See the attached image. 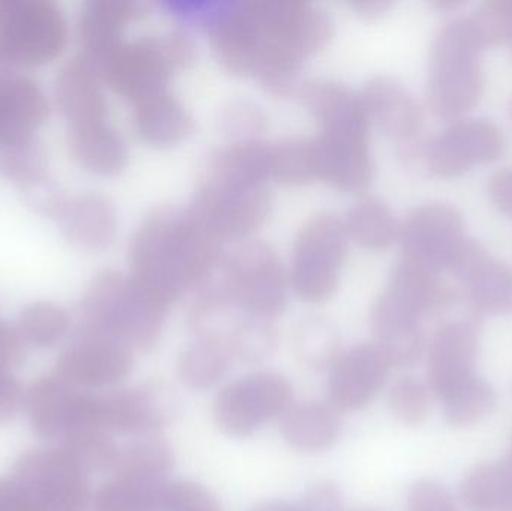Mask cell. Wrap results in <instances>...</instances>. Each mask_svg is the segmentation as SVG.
<instances>
[{
    "label": "cell",
    "instance_id": "6da1fadb",
    "mask_svg": "<svg viewBox=\"0 0 512 511\" xmlns=\"http://www.w3.org/2000/svg\"><path fill=\"white\" fill-rule=\"evenodd\" d=\"M333 23L303 0H248L221 12L209 38L219 65L273 96L297 95L304 60L327 47Z\"/></svg>",
    "mask_w": 512,
    "mask_h": 511
},
{
    "label": "cell",
    "instance_id": "7402d4cb",
    "mask_svg": "<svg viewBox=\"0 0 512 511\" xmlns=\"http://www.w3.org/2000/svg\"><path fill=\"white\" fill-rule=\"evenodd\" d=\"M370 327L391 368H411L424 350L421 318L382 291L370 308Z\"/></svg>",
    "mask_w": 512,
    "mask_h": 511
},
{
    "label": "cell",
    "instance_id": "d6a6232c",
    "mask_svg": "<svg viewBox=\"0 0 512 511\" xmlns=\"http://www.w3.org/2000/svg\"><path fill=\"white\" fill-rule=\"evenodd\" d=\"M231 360L233 357L224 342L195 339L180 354L177 375L188 389H212L227 375Z\"/></svg>",
    "mask_w": 512,
    "mask_h": 511
},
{
    "label": "cell",
    "instance_id": "ac0fdd59",
    "mask_svg": "<svg viewBox=\"0 0 512 511\" xmlns=\"http://www.w3.org/2000/svg\"><path fill=\"white\" fill-rule=\"evenodd\" d=\"M390 369L373 342H363L342 351L328 371V404L340 414L363 410L387 383Z\"/></svg>",
    "mask_w": 512,
    "mask_h": 511
},
{
    "label": "cell",
    "instance_id": "db71d44e",
    "mask_svg": "<svg viewBox=\"0 0 512 511\" xmlns=\"http://www.w3.org/2000/svg\"><path fill=\"white\" fill-rule=\"evenodd\" d=\"M499 511H512L511 509H502V510H499Z\"/></svg>",
    "mask_w": 512,
    "mask_h": 511
},
{
    "label": "cell",
    "instance_id": "7dc6e473",
    "mask_svg": "<svg viewBox=\"0 0 512 511\" xmlns=\"http://www.w3.org/2000/svg\"><path fill=\"white\" fill-rule=\"evenodd\" d=\"M486 192L493 206L512 219V168L492 174L487 180Z\"/></svg>",
    "mask_w": 512,
    "mask_h": 511
},
{
    "label": "cell",
    "instance_id": "60d3db41",
    "mask_svg": "<svg viewBox=\"0 0 512 511\" xmlns=\"http://www.w3.org/2000/svg\"><path fill=\"white\" fill-rule=\"evenodd\" d=\"M219 125L233 143L261 140L267 129V114L251 99H231L219 111Z\"/></svg>",
    "mask_w": 512,
    "mask_h": 511
},
{
    "label": "cell",
    "instance_id": "b9f144b4",
    "mask_svg": "<svg viewBox=\"0 0 512 511\" xmlns=\"http://www.w3.org/2000/svg\"><path fill=\"white\" fill-rule=\"evenodd\" d=\"M68 330V317L59 306L39 302L30 305L21 314L18 333L21 339L36 345H51Z\"/></svg>",
    "mask_w": 512,
    "mask_h": 511
},
{
    "label": "cell",
    "instance_id": "484cf974",
    "mask_svg": "<svg viewBox=\"0 0 512 511\" xmlns=\"http://www.w3.org/2000/svg\"><path fill=\"white\" fill-rule=\"evenodd\" d=\"M384 291L421 320L447 311L459 299V293L442 279V275L403 258L391 269Z\"/></svg>",
    "mask_w": 512,
    "mask_h": 511
},
{
    "label": "cell",
    "instance_id": "83f0119b",
    "mask_svg": "<svg viewBox=\"0 0 512 511\" xmlns=\"http://www.w3.org/2000/svg\"><path fill=\"white\" fill-rule=\"evenodd\" d=\"M242 314L228 296L219 276H212L192 293L186 324L197 339L227 344L228 336Z\"/></svg>",
    "mask_w": 512,
    "mask_h": 511
},
{
    "label": "cell",
    "instance_id": "f5cc1de1",
    "mask_svg": "<svg viewBox=\"0 0 512 511\" xmlns=\"http://www.w3.org/2000/svg\"><path fill=\"white\" fill-rule=\"evenodd\" d=\"M510 114H511V119H512V98H511V102H510Z\"/></svg>",
    "mask_w": 512,
    "mask_h": 511
},
{
    "label": "cell",
    "instance_id": "9f6ffc18",
    "mask_svg": "<svg viewBox=\"0 0 512 511\" xmlns=\"http://www.w3.org/2000/svg\"><path fill=\"white\" fill-rule=\"evenodd\" d=\"M354 511H375V510H354Z\"/></svg>",
    "mask_w": 512,
    "mask_h": 511
},
{
    "label": "cell",
    "instance_id": "c3c4849f",
    "mask_svg": "<svg viewBox=\"0 0 512 511\" xmlns=\"http://www.w3.org/2000/svg\"><path fill=\"white\" fill-rule=\"evenodd\" d=\"M352 8L364 18H379L387 14L390 9V3L379 2V0H361V2L352 3Z\"/></svg>",
    "mask_w": 512,
    "mask_h": 511
},
{
    "label": "cell",
    "instance_id": "9a60e30c",
    "mask_svg": "<svg viewBox=\"0 0 512 511\" xmlns=\"http://www.w3.org/2000/svg\"><path fill=\"white\" fill-rule=\"evenodd\" d=\"M505 150L504 131L489 119H460L427 141L423 159L438 179H457L480 165L498 161Z\"/></svg>",
    "mask_w": 512,
    "mask_h": 511
},
{
    "label": "cell",
    "instance_id": "1f68e13d",
    "mask_svg": "<svg viewBox=\"0 0 512 511\" xmlns=\"http://www.w3.org/2000/svg\"><path fill=\"white\" fill-rule=\"evenodd\" d=\"M295 356L313 371H330L342 354L339 327L325 317H306L295 327L292 338Z\"/></svg>",
    "mask_w": 512,
    "mask_h": 511
},
{
    "label": "cell",
    "instance_id": "8d00e7d4",
    "mask_svg": "<svg viewBox=\"0 0 512 511\" xmlns=\"http://www.w3.org/2000/svg\"><path fill=\"white\" fill-rule=\"evenodd\" d=\"M459 497L468 511L501 510L505 500L501 464L475 465L463 477Z\"/></svg>",
    "mask_w": 512,
    "mask_h": 511
},
{
    "label": "cell",
    "instance_id": "8fae6325",
    "mask_svg": "<svg viewBox=\"0 0 512 511\" xmlns=\"http://www.w3.org/2000/svg\"><path fill=\"white\" fill-rule=\"evenodd\" d=\"M271 206L267 185L204 174L186 210L219 242L227 243L251 237L267 221Z\"/></svg>",
    "mask_w": 512,
    "mask_h": 511
},
{
    "label": "cell",
    "instance_id": "7a4b0ae2",
    "mask_svg": "<svg viewBox=\"0 0 512 511\" xmlns=\"http://www.w3.org/2000/svg\"><path fill=\"white\" fill-rule=\"evenodd\" d=\"M224 243L191 213L176 207L150 210L129 243L131 278L168 309L209 281L224 261Z\"/></svg>",
    "mask_w": 512,
    "mask_h": 511
},
{
    "label": "cell",
    "instance_id": "816d5d0a",
    "mask_svg": "<svg viewBox=\"0 0 512 511\" xmlns=\"http://www.w3.org/2000/svg\"><path fill=\"white\" fill-rule=\"evenodd\" d=\"M460 5H462V3L456 2V0H436V2L433 3V6L439 9V11H451V9L459 8Z\"/></svg>",
    "mask_w": 512,
    "mask_h": 511
},
{
    "label": "cell",
    "instance_id": "6f0895ef",
    "mask_svg": "<svg viewBox=\"0 0 512 511\" xmlns=\"http://www.w3.org/2000/svg\"><path fill=\"white\" fill-rule=\"evenodd\" d=\"M510 450H511V452H512V438H511V447H510Z\"/></svg>",
    "mask_w": 512,
    "mask_h": 511
},
{
    "label": "cell",
    "instance_id": "cb8c5ba5",
    "mask_svg": "<svg viewBox=\"0 0 512 511\" xmlns=\"http://www.w3.org/2000/svg\"><path fill=\"white\" fill-rule=\"evenodd\" d=\"M194 126L191 111L170 89L132 104V129L147 146H176L192 134Z\"/></svg>",
    "mask_w": 512,
    "mask_h": 511
},
{
    "label": "cell",
    "instance_id": "e0dca14e",
    "mask_svg": "<svg viewBox=\"0 0 512 511\" xmlns=\"http://www.w3.org/2000/svg\"><path fill=\"white\" fill-rule=\"evenodd\" d=\"M480 321L454 318L442 323L433 335L427 356V384L439 399L477 377Z\"/></svg>",
    "mask_w": 512,
    "mask_h": 511
},
{
    "label": "cell",
    "instance_id": "f35d334b",
    "mask_svg": "<svg viewBox=\"0 0 512 511\" xmlns=\"http://www.w3.org/2000/svg\"><path fill=\"white\" fill-rule=\"evenodd\" d=\"M164 486H150L117 476L99 492L98 511H158Z\"/></svg>",
    "mask_w": 512,
    "mask_h": 511
},
{
    "label": "cell",
    "instance_id": "8992f818",
    "mask_svg": "<svg viewBox=\"0 0 512 511\" xmlns=\"http://www.w3.org/2000/svg\"><path fill=\"white\" fill-rule=\"evenodd\" d=\"M167 314V306L153 299L131 275L117 270L99 272L81 302L84 332L116 339L131 350L155 347Z\"/></svg>",
    "mask_w": 512,
    "mask_h": 511
},
{
    "label": "cell",
    "instance_id": "30bf717a",
    "mask_svg": "<svg viewBox=\"0 0 512 511\" xmlns=\"http://www.w3.org/2000/svg\"><path fill=\"white\" fill-rule=\"evenodd\" d=\"M219 279L243 314L276 321L288 303L289 276L277 252L261 240L245 242L221 264Z\"/></svg>",
    "mask_w": 512,
    "mask_h": 511
},
{
    "label": "cell",
    "instance_id": "d6986e66",
    "mask_svg": "<svg viewBox=\"0 0 512 511\" xmlns=\"http://www.w3.org/2000/svg\"><path fill=\"white\" fill-rule=\"evenodd\" d=\"M179 398L168 384L152 381L114 393L101 401L107 428L138 437L155 435L179 413Z\"/></svg>",
    "mask_w": 512,
    "mask_h": 511
},
{
    "label": "cell",
    "instance_id": "3957f363",
    "mask_svg": "<svg viewBox=\"0 0 512 511\" xmlns=\"http://www.w3.org/2000/svg\"><path fill=\"white\" fill-rule=\"evenodd\" d=\"M56 99L66 123L72 158L90 173L117 176L128 164L125 138L110 122V107L99 75L80 57L60 69Z\"/></svg>",
    "mask_w": 512,
    "mask_h": 511
},
{
    "label": "cell",
    "instance_id": "ffe728a7",
    "mask_svg": "<svg viewBox=\"0 0 512 511\" xmlns=\"http://www.w3.org/2000/svg\"><path fill=\"white\" fill-rule=\"evenodd\" d=\"M149 14V6L137 0H90L78 15L80 59L99 75L111 54L125 41L129 24Z\"/></svg>",
    "mask_w": 512,
    "mask_h": 511
},
{
    "label": "cell",
    "instance_id": "74e56055",
    "mask_svg": "<svg viewBox=\"0 0 512 511\" xmlns=\"http://www.w3.org/2000/svg\"><path fill=\"white\" fill-rule=\"evenodd\" d=\"M0 171L20 188L41 185L47 177V159L36 138L0 149Z\"/></svg>",
    "mask_w": 512,
    "mask_h": 511
},
{
    "label": "cell",
    "instance_id": "f907efd6",
    "mask_svg": "<svg viewBox=\"0 0 512 511\" xmlns=\"http://www.w3.org/2000/svg\"><path fill=\"white\" fill-rule=\"evenodd\" d=\"M249 511H298L297 503L285 500H268L255 504Z\"/></svg>",
    "mask_w": 512,
    "mask_h": 511
},
{
    "label": "cell",
    "instance_id": "ab89813d",
    "mask_svg": "<svg viewBox=\"0 0 512 511\" xmlns=\"http://www.w3.org/2000/svg\"><path fill=\"white\" fill-rule=\"evenodd\" d=\"M388 408L403 425H423L432 410V390L414 375L400 377L388 390Z\"/></svg>",
    "mask_w": 512,
    "mask_h": 511
},
{
    "label": "cell",
    "instance_id": "d4e9b609",
    "mask_svg": "<svg viewBox=\"0 0 512 511\" xmlns=\"http://www.w3.org/2000/svg\"><path fill=\"white\" fill-rule=\"evenodd\" d=\"M131 348L116 339L84 332L66 353L65 368L81 383L108 386L128 377L134 366Z\"/></svg>",
    "mask_w": 512,
    "mask_h": 511
},
{
    "label": "cell",
    "instance_id": "e575fe53",
    "mask_svg": "<svg viewBox=\"0 0 512 511\" xmlns=\"http://www.w3.org/2000/svg\"><path fill=\"white\" fill-rule=\"evenodd\" d=\"M445 420L454 428L477 425L493 413L498 404V393L492 384L480 377L453 390L441 399Z\"/></svg>",
    "mask_w": 512,
    "mask_h": 511
},
{
    "label": "cell",
    "instance_id": "44dd1931",
    "mask_svg": "<svg viewBox=\"0 0 512 511\" xmlns=\"http://www.w3.org/2000/svg\"><path fill=\"white\" fill-rule=\"evenodd\" d=\"M45 213L56 221L66 239L81 248L101 251L116 239L117 213L110 198L96 192L54 198Z\"/></svg>",
    "mask_w": 512,
    "mask_h": 511
},
{
    "label": "cell",
    "instance_id": "681fc988",
    "mask_svg": "<svg viewBox=\"0 0 512 511\" xmlns=\"http://www.w3.org/2000/svg\"><path fill=\"white\" fill-rule=\"evenodd\" d=\"M502 479H504L505 500L502 509L512 510V452H508L507 458L501 464ZM501 509V510H502Z\"/></svg>",
    "mask_w": 512,
    "mask_h": 511
},
{
    "label": "cell",
    "instance_id": "4fadbf2b",
    "mask_svg": "<svg viewBox=\"0 0 512 511\" xmlns=\"http://www.w3.org/2000/svg\"><path fill=\"white\" fill-rule=\"evenodd\" d=\"M466 237L465 221L457 207L447 203L420 204L400 222V258L444 275Z\"/></svg>",
    "mask_w": 512,
    "mask_h": 511
},
{
    "label": "cell",
    "instance_id": "4316f807",
    "mask_svg": "<svg viewBox=\"0 0 512 511\" xmlns=\"http://www.w3.org/2000/svg\"><path fill=\"white\" fill-rule=\"evenodd\" d=\"M280 432L291 449L316 453L330 449L342 434L339 411L322 402H300L280 419Z\"/></svg>",
    "mask_w": 512,
    "mask_h": 511
},
{
    "label": "cell",
    "instance_id": "f1b7e54d",
    "mask_svg": "<svg viewBox=\"0 0 512 511\" xmlns=\"http://www.w3.org/2000/svg\"><path fill=\"white\" fill-rule=\"evenodd\" d=\"M342 221L349 242L369 251H384L399 239L400 222L393 209L373 195L355 201Z\"/></svg>",
    "mask_w": 512,
    "mask_h": 511
},
{
    "label": "cell",
    "instance_id": "11a10c76",
    "mask_svg": "<svg viewBox=\"0 0 512 511\" xmlns=\"http://www.w3.org/2000/svg\"><path fill=\"white\" fill-rule=\"evenodd\" d=\"M510 47H511V57H512V41L510 42Z\"/></svg>",
    "mask_w": 512,
    "mask_h": 511
},
{
    "label": "cell",
    "instance_id": "4dcf8cb0",
    "mask_svg": "<svg viewBox=\"0 0 512 511\" xmlns=\"http://www.w3.org/2000/svg\"><path fill=\"white\" fill-rule=\"evenodd\" d=\"M176 464L174 449L161 435L138 438L117 461V476L138 480L150 486H164Z\"/></svg>",
    "mask_w": 512,
    "mask_h": 511
},
{
    "label": "cell",
    "instance_id": "f6af8a7d",
    "mask_svg": "<svg viewBox=\"0 0 512 511\" xmlns=\"http://www.w3.org/2000/svg\"><path fill=\"white\" fill-rule=\"evenodd\" d=\"M406 511H457V506L444 485L433 480H420L409 489Z\"/></svg>",
    "mask_w": 512,
    "mask_h": 511
},
{
    "label": "cell",
    "instance_id": "7c38bea8",
    "mask_svg": "<svg viewBox=\"0 0 512 511\" xmlns=\"http://www.w3.org/2000/svg\"><path fill=\"white\" fill-rule=\"evenodd\" d=\"M295 404L294 387L282 375L255 372L227 384L216 395L213 417L228 437L248 438L280 420Z\"/></svg>",
    "mask_w": 512,
    "mask_h": 511
},
{
    "label": "cell",
    "instance_id": "52a82bcc",
    "mask_svg": "<svg viewBox=\"0 0 512 511\" xmlns=\"http://www.w3.org/2000/svg\"><path fill=\"white\" fill-rule=\"evenodd\" d=\"M195 59L197 45L183 30L125 39L111 54L99 78L132 105L170 89L173 75L191 68Z\"/></svg>",
    "mask_w": 512,
    "mask_h": 511
},
{
    "label": "cell",
    "instance_id": "ba28073f",
    "mask_svg": "<svg viewBox=\"0 0 512 511\" xmlns=\"http://www.w3.org/2000/svg\"><path fill=\"white\" fill-rule=\"evenodd\" d=\"M348 252V234L337 213L325 210L310 216L292 246L288 276L295 296L312 305L331 299L339 287Z\"/></svg>",
    "mask_w": 512,
    "mask_h": 511
},
{
    "label": "cell",
    "instance_id": "ee69618b",
    "mask_svg": "<svg viewBox=\"0 0 512 511\" xmlns=\"http://www.w3.org/2000/svg\"><path fill=\"white\" fill-rule=\"evenodd\" d=\"M162 511H224L212 492L194 482H168L161 494Z\"/></svg>",
    "mask_w": 512,
    "mask_h": 511
},
{
    "label": "cell",
    "instance_id": "603a6c76",
    "mask_svg": "<svg viewBox=\"0 0 512 511\" xmlns=\"http://www.w3.org/2000/svg\"><path fill=\"white\" fill-rule=\"evenodd\" d=\"M47 116L41 87L18 71L0 69V149L33 140Z\"/></svg>",
    "mask_w": 512,
    "mask_h": 511
},
{
    "label": "cell",
    "instance_id": "2e32d148",
    "mask_svg": "<svg viewBox=\"0 0 512 511\" xmlns=\"http://www.w3.org/2000/svg\"><path fill=\"white\" fill-rule=\"evenodd\" d=\"M448 273L459 282L460 300L474 317L512 311V267L478 240L466 237Z\"/></svg>",
    "mask_w": 512,
    "mask_h": 511
},
{
    "label": "cell",
    "instance_id": "5bb4252c",
    "mask_svg": "<svg viewBox=\"0 0 512 511\" xmlns=\"http://www.w3.org/2000/svg\"><path fill=\"white\" fill-rule=\"evenodd\" d=\"M361 102L372 126L375 125L406 164L423 158L424 123L420 105L408 87L393 75H375L360 92Z\"/></svg>",
    "mask_w": 512,
    "mask_h": 511
},
{
    "label": "cell",
    "instance_id": "5b68a950",
    "mask_svg": "<svg viewBox=\"0 0 512 511\" xmlns=\"http://www.w3.org/2000/svg\"><path fill=\"white\" fill-rule=\"evenodd\" d=\"M486 50L471 15L448 21L430 45L426 104L438 119L460 120L484 92L481 54Z\"/></svg>",
    "mask_w": 512,
    "mask_h": 511
},
{
    "label": "cell",
    "instance_id": "7bdbcfd3",
    "mask_svg": "<svg viewBox=\"0 0 512 511\" xmlns=\"http://www.w3.org/2000/svg\"><path fill=\"white\" fill-rule=\"evenodd\" d=\"M471 17L484 47H499L512 41V0H489Z\"/></svg>",
    "mask_w": 512,
    "mask_h": 511
},
{
    "label": "cell",
    "instance_id": "9c48e42d",
    "mask_svg": "<svg viewBox=\"0 0 512 511\" xmlns=\"http://www.w3.org/2000/svg\"><path fill=\"white\" fill-rule=\"evenodd\" d=\"M69 27L51 0H0V69L36 68L62 56Z\"/></svg>",
    "mask_w": 512,
    "mask_h": 511
},
{
    "label": "cell",
    "instance_id": "d590c367",
    "mask_svg": "<svg viewBox=\"0 0 512 511\" xmlns=\"http://www.w3.org/2000/svg\"><path fill=\"white\" fill-rule=\"evenodd\" d=\"M233 360L248 365L265 362L279 347V330L274 321L242 314L227 339Z\"/></svg>",
    "mask_w": 512,
    "mask_h": 511
},
{
    "label": "cell",
    "instance_id": "bcb514c9",
    "mask_svg": "<svg viewBox=\"0 0 512 511\" xmlns=\"http://www.w3.org/2000/svg\"><path fill=\"white\" fill-rule=\"evenodd\" d=\"M298 511H343L342 491L333 483L313 486L297 503Z\"/></svg>",
    "mask_w": 512,
    "mask_h": 511
},
{
    "label": "cell",
    "instance_id": "277c9868",
    "mask_svg": "<svg viewBox=\"0 0 512 511\" xmlns=\"http://www.w3.org/2000/svg\"><path fill=\"white\" fill-rule=\"evenodd\" d=\"M319 134L313 137L318 182L343 192H363L372 185L375 162L370 149L372 123L360 93L334 90L313 111Z\"/></svg>",
    "mask_w": 512,
    "mask_h": 511
},
{
    "label": "cell",
    "instance_id": "f546056e",
    "mask_svg": "<svg viewBox=\"0 0 512 511\" xmlns=\"http://www.w3.org/2000/svg\"><path fill=\"white\" fill-rule=\"evenodd\" d=\"M206 174L234 182L267 185L270 182V143L231 141L218 147L207 161Z\"/></svg>",
    "mask_w": 512,
    "mask_h": 511
},
{
    "label": "cell",
    "instance_id": "836d02e7",
    "mask_svg": "<svg viewBox=\"0 0 512 511\" xmlns=\"http://www.w3.org/2000/svg\"><path fill=\"white\" fill-rule=\"evenodd\" d=\"M270 182L285 186L318 182L313 137H288L270 143Z\"/></svg>",
    "mask_w": 512,
    "mask_h": 511
}]
</instances>
